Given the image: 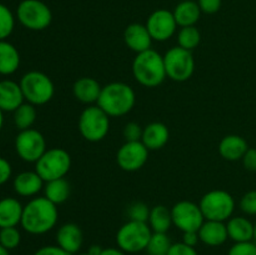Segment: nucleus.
Wrapping results in <instances>:
<instances>
[{
    "label": "nucleus",
    "instance_id": "1",
    "mask_svg": "<svg viewBox=\"0 0 256 255\" xmlns=\"http://www.w3.org/2000/svg\"><path fill=\"white\" fill-rule=\"evenodd\" d=\"M59 218L58 206L45 196L35 198L24 206L22 226L32 235H42L55 228Z\"/></svg>",
    "mask_w": 256,
    "mask_h": 255
},
{
    "label": "nucleus",
    "instance_id": "2",
    "mask_svg": "<svg viewBox=\"0 0 256 255\" xmlns=\"http://www.w3.org/2000/svg\"><path fill=\"white\" fill-rule=\"evenodd\" d=\"M135 102L136 95L132 86L125 82H110L102 88L96 104L110 118H119L129 114Z\"/></svg>",
    "mask_w": 256,
    "mask_h": 255
},
{
    "label": "nucleus",
    "instance_id": "3",
    "mask_svg": "<svg viewBox=\"0 0 256 255\" xmlns=\"http://www.w3.org/2000/svg\"><path fill=\"white\" fill-rule=\"evenodd\" d=\"M132 74L135 80L142 86H159L168 78L164 56L152 49L136 54L132 62Z\"/></svg>",
    "mask_w": 256,
    "mask_h": 255
},
{
    "label": "nucleus",
    "instance_id": "4",
    "mask_svg": "<svg viewBox=\"0 0 256 255\" xmlns=\"http://www.w3.org/2000/svg\"><path fill=\"white\" fill-rule=\"evenodd\" d=\"M25 100L35 106L45 105L54 98L55 86L52 80L42 72H29L20 80Z\"/></svg>",
    "mask_w": 256,
    "mask_h": 255
},
{
    "label": "nucleus",
    "instance_id": "5",
    "mask_svg": "<svg viewBox=\"0 0 256 255\" xmlns=\"http://www.w3.org/2000/svg\"><path fill=\"white\" fill-rule=\"evenodd\" d=\"M152 230L148 222H132L129 220L122 225L116 234V244L119 249L129 254L146 250L152 239Z\"/></svg>",
    "mask_w": 256,
    "mask_h": 255
},
{
    "label": "nucleus",
    "instance_id": "6",
    "mask_svg": "<svg viewBox=\"0 0 256 255\" xmlns=\"http://www.w3.org/2000/svg\"><path fill=\"white\" fill-rule=\"evenodd\" d=\"M72 156L69 152L60 148L49 149L35 162V172L45 182L62 179L70 172Z\"/></svg>",
    "mask_w": 256,
    "mask_h": 255
},
{
    "label": "nucleus",
    "instance_id": "7",
    "mask_svg": "<svg viewBox=\"0 0 256 255\" xmlns=\"http://www.w3.org/2000/svg\"><path fill=\"white\" fill-rule=\"evenodd\" d=\"M110 130V116L98 105H92L79 118V132L85 140L99 142L106 138Z\"/></svg>",
    "mask_w": 256,
    "mask_h": 255
},
{
    "label": "nucleus",
    "instance_id": "8",
    "mask_svg": "<svg viewBox=\"0 0 256 255\" xmlns=\"http://www.w3.org/2000/svg\"><path fill=\"white\" fill-rule=\"evenodd\" d=\"M16 18L26 29L42 32L52 24V12L42 0H22L16 9Z\"/></svg>",
    "mask_w": 256,
    "mask_h": 255
},
{
    "label": "nucleus",
    "instance_id": "9",
    "mask_svg": "<svg viewBox=\"0 0 256 255\" xmlns=\"http://www.w3.org/2000/svg\"><path fill=\"white\" fill-rule=\"evenodd\" d=\"M205 220L226 222L235 210V200L230 192L225 190H212L202 198L199 204Z\"/></svg>",
    "mask_w": 256,
    "mask_h": 255
},
{
    "label": "nucleus",
    "instance_id": "10",
    "mask_svg": "<svg viewBox=\"0 0 256 255\" xmlns=\"http://www.w3.org/2000/svg\"><path fill=\"white\" fill-rule=\"evenodd\" d=\"M165 70L169 79L176 82H188L195 72V60L192 52L180 46L172 48L164 55Z\"/></svg>",
    "mask_w": 256,
    "mask_h": 255
},
{
    "label": "nucleus",
    "instance_id": "11",
    "mask_svg": "<svg viewBox=\"0 0 256 255\" xmlns=\"http://www.w3.org/2000/svg\"><path fill=\"white\" fill-rule=\"evenodd\" d=\"M15 149L22 160L36 162L46 152V142L44 135L38 130H22L15 139Z\"/></svg>",
    "mask_w": 256,
    "mask_h": 255
},
{
    "label": "nucleus",
    "instance_id": "12",
    "mask_svg": "<svg viewBox=\"0 0 256 255\" xmlns=\"http://www.w3.org/2000/svg\"><path fill=\"white\" fill-rule=\"evenodd\" d=\"M172 224L182 232H199L205 222L202 209L198 204L188 200L176 202L172 208Z\"/></svg>",
    "mask_w": 256,
    "mask_h": 255
},
{
    "label": "nucleus",
    "instance_id": "13",
    "mask_svg": "<svg viewBox=\"0 0 256 255\" xmlns=\"http://www.w3.org/2000/svg\"><path fill=\"white\" fill-rule=\"evenodd\" d=\"M149 159V149L142 142H126L116 154L118 165L124 172H134L142 169Z\"/></svg>",
    "mask_w": 256,
    "mask_h": 255
},
{
    "label": "nucleus",
    "instance_id": "14",
    "mask_svg": "<svg viewBox=\"0 0 256 255\" xmlns=\"http://www.w3.org/2000/svg\"><path fill=\"white\" fill-rule=\"evenodd\" d=\"M146 28L155 42H164L174 36L178 24L172 12L166 9H159L152 12L146 22Z\"/></svg>",
    "mask_w": 256,
    "mask_h": 255
},
{
    "label": "nucleus",
    "instance_id": "15",
    "mask_svg": "<svg viewBox=\"0 0 256 255\" xmlns=\"http://www.w3.org/2000/svg\"><path fill=\"white\" fill-rule=\"evenodd\" d=\"M124 42L130 50L136 54L152 49V38L148 30L146 25L134 22L130 24L124 32Z\"/></svg>",
    "mask_w": 256,
    "mask_h": 255
},
{
    "label": "nucleus",
    "instance_id": "16",
    "mask_svg": "<svg viewBox=\"0 0 256 255\" xmlns=\"http://www.w3.org/2000/svg\"><path fill=\"white\" fill-rule=\"evenodd\" d=\"M56 242L58 246H60L62 250L69 252V254H76L82 249V242H84L82 230L80 229L79 225L74 224V222L64 224L58 230Z\"/></svg>",
    "mask_w": 256,
    "mask_h": 255
},
{
    "label": "nucleus",
    "instance_id": "17",
    "mask_svg": "<svg viewBox=\"0 0 256 255\" xmlns=\"http://www.w3.org/2000/svg\"><path fill=\"white\" fill-rule=\"evenodd\" d=\"M24 94L20 84L12 80L0 82V110L4 112H14L24 104Z\"/></svg>",
    "mask_w": 256,
    "mask_h": 255
},
{
    "label": "nucleus",
    "instance_id": "18",
    "mask_svg": "<svg viewBox=\"0 0 256 255\" xmlns=\"http://www.w3.org/2000/svg\"><path fill=\"white\" fill-rule=\"evenodd\" d=\"M200 242L208 246H220L229 239L226 224L222 222L205 220L199 232Z\"/></svg>",
    "mask_w": 256,
    "mask_h": 255
},
{
    "label": "nucleus",
    "instance_id": "19",
    "mask_svg": "<svg viewBox=\"0 0 256 255\" xmlns=\"http://www.w3.org/2000/svg\"><path fill=\"white\" fill-rule=\"evenodd\" d=\"M44 180L36 172H24L14 179V190L22 198H32L44 189Z\"/></svg>",
    "mask_w": 256,
    "mask_h": 255
},
{
    "label": "nucleus",
    "instance_id": "20",
    "mask_svg": "<svg viewBox=\"0 0 256 255\" xmlns=\"http://www.w3.org/2000/svg\"><path fill=\"white\" fill-rule=\"evenodd\" d=\"M102 90V86L98 80L88 76L80 78L79 80L75 82L74 86H72V92H74V96L76 98L78 102L88 105L98 102Z\"/></svg>",
    "mask_w": 256,
    "mask_h": 255
},
{
    "label": "nucleus",
    "instance_id": "21",
    "mask_svg": "<svg viewBox=\"0 0 256 255\" xmlns=\"http://www.w3.org/2000/svg\"><path fill=\"white\" fill-rule=\"evenodd\" d=\"M170 139L169 129L162 122H152L144 128L142 142L149 152L160 150L168 144Z\"/></svg>",
    "mask_w": 256,
    "mask_h": 255
},
{
    "label": "nucleus",
    "instance_id": "22",
    "mask_svg": "<svg viewBox=\"0 0 256 255\" xmlns=\"http://www.w3.org/2000/svg\"><path fill=\"white\" fill-rule=\"evenodd\" d=\"M24 206L14 198H4L0 200V229L14 228L22 222Z\"/></svg>",
    "mask_w": 256,
    "mask_h": 255
},
{
    "label": "nucleus",
    "instance_id": "23",
    "mask_svg": "<svg viewBox=\"0 0 256 255\" xmlns=\"http://www.w3.org/2000/svg\"><path fill=\"white\" fill-rule=\"evenodd\" d=\"M249 150L246 140L239 135H228L220 142L219 152L228 162L242 160L244 155Z\"/></svg>",
    "mask_w": 256,
    "mask_h": 255
},
{
    "label": "nucleus",
    "instance_id": "24",
    "mask_svg": "<svg viewBox=\"0 0 256 255\" xmlns=\"http://www.w3.org/2000/svg\"><path fill=\"white\" fill-rule=\"evenodd\" d=\"M175 20H176L178 26L188 28L195 26L196 22L202 18V9L199 4L195 0H185V2H179L172 12Z\"/></svg>",
    "mask_w": 256,
    "mask_h": 255
},
{
    "label": "nucleus",
    "instance_id": "25",
    "mask_svg": "<svg viewBox=\"0 0 256 255\" xmlns=\"http://www.w3.org/2000/svg\"><path fill=\"white\" fill-rule=\"evenodd\" d=\"M229 238L235 242H248L254 240L255 224L242 216L230 218L226 224Z\"/></svg>",
    "mask_w": 256,
    "mask_h": 255
},
{
    "label": "nucleus",
    "instance_id": "26",
    "mask_svg": "<svg viewBox=\"0 0 256 255\" xmlns=\"http://www.w3.org/2000/svg\"><path fill=\"white\" fill-rule=\"evenodd\" d=\"M20 66V54L16 48L6 40L0 42V74L12 75Z\"/></svg>",
    "mask_w": 256,
    "mask_h": 255
},
{
    "label": "nucleus",
    "instance_id": "27",
    "mask_svg": "<svg viewBox=\"0 0 256 255\" xmlns=\"http://www.w3.org/2000/svg\"><path fill=\"white\" fill-rule=\"evenodd\" d=\"M70 192H72L70 184L64 178L45 182L44 196L56 206L60 204H64L69 199Z\"/></svg>",
    "mask_w": 256,
    "mask_h": 255
},
{
    "label": "nucleus",
    "instance_id": "28",
    "mask_svg": "<svg viewBox=\"0 0 256 255\" xmlns=\"http://www.w3.org/2000/svg\"><path fill=\"white\" fill-rule=\"evenodd\" d=\"M148 224L152 228V232H165L166 234L172 225H174L172 224V210H169L164 205H156L150 210Z\"/></svg>",
    "mask_w": 256,
    "mask_h": 255
},
{
    "label": "nucleus",
    "instance_id": "29",
    "mask_svg": "<svg viewBox=\"0 0 256 255\" xmlns=\"http://www.w3.org/2000/svg\"><path fill=\"white\" fill-rule=\"evenodd\" d=\"M36 116L38 112L36 109H35V105L30 104V102H24V104L20 105V106L14 112L15 126H16L20 132L32 129L35 120H36Z\"/></svg>",
    "mask_w": 256,
    "mask_h": 255
},
{
    "label": "nucleus",
    "instance_id": "30",
    "mask_svg": "<svg viewBox=\"0 0 256 255\" xmlns=\"http://www.w3.org/2000/svg\"><path fill=\"white\" fill-rule=\"evenodd\" d=\"M200 42H202V32H199L196 26H188L182 28L178 35V42L179 46L182 49H186L189 52H192L199 46Z\"/></svg>",
    "mask_w": 256,
    "mask_h": 255
},
{
    "label": "nucleus",
    "instance_id": "31",
    "mask_svg": "<svg viewBox=\"0 0 256 255\" xmlns=\"http://www.w3.org/2000/svg\"><path fill=\"white\" fill-rule=\"evenodd\" d=\"M172 242L165 232H152V239L146 248L149 255H168Z\"/></svg>",
    "mask_w": 256,
    "mask_h": 255
},
{
    "label": "nucleus",
    "instance_id": "32",
    "mask_svg": "<svg viewBox=\"0 0 256 255\" xmlns=\"http://www.w3.org/2000/svg\"><path fill=\"white\" fill-rule=\"evenodd\" d=\"M15 28V18L12 10L0 4V42L6 40L12 34Z\"/></svg>",
    "mask_w": 256,
    "mask_h": 255
},
{
    "label": "nucleus",
    "instance_id": "33",
    "mask_svg": "<svg viewBox=\"0 0 256 255\" xmlns=\"http://www.w3.org/2000/svg\"><path fill=\"white\" fill-rule=\"evenodd\" d=\"M20 242H22V234L16 226L0 229V244L8 250L16 249L20 245Z\"/></svg>",
    "mask_w": 256,
    "mask_h": 255
},
{
    "label": "nucleus",
    "instance_id": "34",
    "mask_svg": "<svg viewBox=\"0 0 256 255\" xmlns=\"http://www.w3.org/2000/svg\"><path fill=\"white\" fill-rule=\"evenodd\" d=\"M150 210L145 202H132L129 208H128V216L129 220L132 222H148L150 216Z\"/></svg>",
    "mask_w": 256,
    "mask_h": 255
},
{
    "label": "nucleus",
    "instance_id": "35",
    "mask_svg": "<svg viewBox=\"0 0 256 255\" xmlns=\"http://www.w3.org/2000/svg\"><path fill=\"white\" fill-rule=\"evenodd\" d=\"M240 209L248 215H256V190L246 192L240 200Z\"/></svg>",
    "mask_w": 256,
    "mask_h": 255
},
{
    "label": "nucleus",
    "instance_id": "36",
    "mask_svg": "<svg viewBox=\"0 0 256 255\" xmlns=\"http://www.w3.org/2000/svg\"><path fill=\"white\" fill-rule=\"evenodd\" d=\"M144 129L138 122H129L124 128V138L126 142H142Z\"/></svg>",
    "mask_w": 256,
    "mask_h": 255
},
{
    "label": "nucleus",
    "instance_id": "37",
    "mask_svg": "<svg viewBox=\"0 0 256 255\" xmlns=\"http://www.w3.org/2000/svg\"><path fill=\"white\" fill-rule=\"evenodd\" d=\"M228 255H256V244L252 242H235Z\"/></svg>",
    "mask_w": 256,
    "mask_h": 255
},
{
    "label": "nucleus",
    "instance_id": "38",
    "mask_svg": "<svg viewBox=\"0 0 256 255\" xmlns=\"http://www.w3.org/2000/svg\"><path fill=\"white\" fill-rule=\"evenodd\" d=\"M202 12L208 15L216 14L220 9H222V0H198Z\"/></svg>",
    "mask_w": 256,
    "mask_h": 255
},
{
    "label": "nucleus",
    "instance_id": "39",
    "mask_svg": "<svg viewBox=\"0 0 256 255\" xmlns=\"http://www.w3.org/2000/svg\"><path fill=\"white\" fill-rule=\"evenodd\" d=\"M168 255H199V254H198L195 248L189 246V245H186L185 242H176V244L172 245Z\"/></svg>",
    "mask_w": 256,
    "mask_h": 255
},
{
    "label": "nucleus",
    "instance_id": "40",
    "mask_svg": "<svg viewBox=\"0 0 256 255\" xmlns=\"http://www.w3.org/2000/svg\"><path fill=\"white\" fill-rule=\"evenodd\" d=\"M12 169L10 162L6 159L0 156V186L4 185L5 182H9V179L12 178Z\"/></svg>",
    "mask_w": 256,
    "mask_h": 255
},
{
    "label": "nucleus",
    "instance_id": "41",
    "mask_svg": "<svg viewBox=\"0 0 256 255\" xmlns=\"http://www.w3.org/2000/svg\"><path fill=\"white\" fill-rule=\"evenodd\" d=\"M242 164L246 170L252 172H256V149H250L242 158Z\"/></svg>",
    "mask_w": 256,
    "mask_h": 255
},
{
    "label": "nucleus",
    "instance_id": "42",
    "mask_svg": "<svg viewBox=\"0 0 256 255\" xmlns=\"http://www.w3.org/2000/svg\"><path fill=\"white\" fill-rule=\"evenodd\" d=\"M34 255H72L69 252H66L65 250H62L60 246H54V245H50V246H42L35 252Z\"/></svg>",
    "mask_w": 256,
    "mask_h": 255
},
{
    "label": "nucleus",
    "instance_id": "43",
    "mask_svg": "<svg viewBox=\"0 0 256 255\" xmlns=\"http://www.w3.org/2000/svg\"><path fill=\"white\" fill-rule=\"evenodd\" d=\"M199 242H200V238H199V232H184V236H182V242H185L186 245L195 248Z\"/></svg>",
    "mask_w": 256,
    "mask_h": 255
},
{
    "label": "nucleus",
    "instance_id": "44",
    "mask_svg": "<svg viewBox=\"0 0 256 255\" xmlns=\"http://www.w3.org/2000/svg\"><path fill=\"white\" fill-rule=\"evenodd\" d=\"M100 255H126V252H124L119 248H108V249H102Z\"/></svg>",
    "mask_w": 256,
    "mask_h": 255
},
{
    "label": "nucleus",
    "instance_id": "45",
    "mask_svg": "<svg viewBox=\"0 0 256 255\" xmlns=\"http://www.w3.org/2000/svg\"><path fill=\"white\" fill-rule=\"evenodd\" d=\"M102 246H99V245H92V248H90L89 249V254L90 255H100L102 254Z\"/></svg>",
    "mask_w": 256,
    "mask_h": 255
},
{
    "label": "nucleus",
    "instance_id": "46",
    "mask_svg": "<svg viewBox=\"0 0 256 255\" xmlns=\"http://www.w3.org/2000/svg\"><path fill=\"white\" fill-rule=\"evenodd\" d=\"M0 255H10L9 250H8L6 248L2 246V244H0Z\"/></svg>",
    "mask_w": 256,
    "mask_h": 255
},
{
    "label": "nucleus",
    "instance_id": "47",
    "mask_svg": "<svg viewBox=\"0 0 256 255\" xmlns=\"http://www.w3.org/2000/svg\"><path fill=\"white\" fill-rule=\"evenodd\" d=\"M2 125H4V112L0 110V130L2 129Z\"/></svg>",
    "mask_w": 256,
    "mask_h": 255
},
{
    "label": "nucleus",
    "instance_id": "48",
    "mask_svg": "<svg viewBox=\"0 0 256 255\" xmlns=\"http://www.w3.org/2000/svg\"><path fill=\"white\" fill-rule=\"evenodd\" d=\"M254 240L256 242V224H255V230H254Z\"/></svg>",
    "mask_w": 256,
    "mask_h": 255
},
{
    "label": "nucleus",
    "instance_id": "49",
    "mask_svg": "<svg viewBox=\"0 0 256 255\" xmlns=\"http://www.w3.org/2000/svg\"><path fill=\"white\" fill-rule=\"evenodd\" d=\"M80 255H90L89 252H84V254H80Z\"/></svg>",
    "mask_w": 256,
    "mask_h": 255
},
{
    "label": "nucleus",
    "instance_id": "50",
    "mask_svg": "<svg viewBox=\"0 0 256 255\" xmlns=\"http://www.w3.org/2000/svg\"><path fill=\"white\" fill-rule=\"evenodd\" d=\"M182 2H185V0H182Z\"/></svg>",
    "mask_w": 256,
    "mask_h": 255
}]
</instances>
